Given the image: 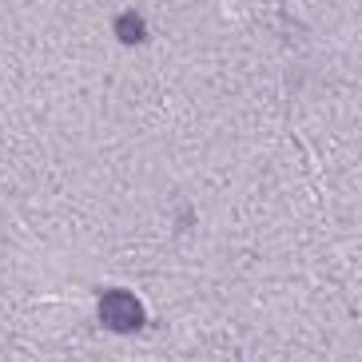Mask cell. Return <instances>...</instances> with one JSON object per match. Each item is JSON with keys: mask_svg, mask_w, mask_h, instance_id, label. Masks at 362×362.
Returning <instances> with one entry per match:
<instances>
[{"mask_svg": "<svg viewBox=\"0 0 362 362\" xmlns=\"http://www.w3.org/2000/svg\"><path fill=\"white\" fill-rule=\"evenodd\" d=\"M100 322L107 330H119V334H132V330L144 327V303H139L132 291H107L100 298Z\"/></svg>", "mask_w": 362, "mask_h": 362, "instance_id": "6da1fadb", "label": "cell"}]
</instances>
